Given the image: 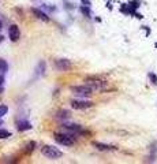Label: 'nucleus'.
Masks as SVG:
<instances>
[{"label":"nucleus","instance_id":"412c9836","mask_svg":"<svg viewBox=\"0 0 157 164\" xmlns=\"http://www.w3.org/2000/svg\"><path fill=\"white\" fill-rule=\"evenodd\" d=\"M3 40H4V37H3V36H2V34H0V43H2V41H3Z\"/></svg>","mask_w":157,"mask_h":164},{"label":"nucleus","instance_id":"4be33fe9","mask_svg":"<svg viewBox=\"0 0 157 164\" xmlns=\"http://www.w3.org/2000/svg\"><path fill=\"white\" fill-rule=\"evenodd\" d=\"M2 29H3V22L0 21V30H2Z\"/></svg>","mask_w":157,"mask_h":164},{"label":"nucleus","instance_id":"6ab92c4d","mask_svg":"<svg viewBox=\"0 0 157 164\" xmlns=\"http://www.w3.org/2000/svg\"><path fill=\"white\" fill-rule=\"evenodd\" d=\"M149 77H150V78H152V81H155V82H153V84H155V85H156V84H157V77H156V75H153V74H150V75H149Z\"/></svg>","mask_w":157,"mask_h":164},{"label":"nucleus","instance_id":"a211bd4d","mask_svg":"<svg viewBox=\"0 0 157 164\" xmlns=\"http://www.w3.org/2000/svg\"><path fill=\"white\" fill-rule=\"evenodd\" d=\"M4 75L0 74V94H2L3 92H4V88H3V85H4Z\"/></svg>","mask_w":157,"mask_h":164},{"label":"nucleus","instance_id":"5701e85b","mask_svg":"<svg viewBox=\"0 0 157 164\" xmlns=\"http://www.w3.org/2000/svg\"><path fill=\"white\" fill-rule=\"evenodd\" d=\"M2 123H3V122H2V121H0V126H2Z\"/></svg>","mask_w":157,"mask_h":164},{"label":"nucleus","instance_id":"ddd939ff","mask_svg":"<svg viewBox=\"0 0 157 164\" xmlns=\"http://www.w3.org/2000/svg\"><path fill=\"white\" fill-rule=\"evenodd\" d=\"M8 71V63L4 60V59H0V72L4 74V72Z\"/></svg>","mask_w":157,"mask_h":164},{"label":"nucleus","instance_id":"7ed1b4c3","mask_svg":"<svg viewBox=\"0 0 157 164\" xmlns=\"http://www.w3.org/2000/svg\"><path fill=\"white\" fill-rule=\"evenodd\" d=\"M86 82V85L89 88H92L93 90H104L107 86H108V84H107L105 81H101V80H97V78H86L85 80Z\"/></svg>","mask_w":157,"mask_h":164},{"label":"nucleus","instance_id":"423d86ee","mask_svg":"<svg viewBox=\"0 0 157 164\" xmlns=\"http://www.w3.org/2000/svg\"><path fill=\"white\" fill-rule=\"evenodd\" d=\"M71 107L74 109H87L90 107H93L92 101H85V100H73L71 101Z\"/></svg>","mask_w":157,"mask_h":164},{"label":"nucleus","instance_id":"dca6fc26","mask_svg":"<svg viewBox=\"0 0 157 164\" xmlns=\"http://www.w3.org/2000/svg\"><path fill=\"white\" fill-rule=\"evenodd\" d=\"M7 112H8L7 105H0V118H3L4 115H7Z\"/></svg>","mask_w":157,"mask_h":164},{"label":"nucleus","instance_id":"2eb2a0df","mask_svg":"<svg viewBox=\"0 0 157 164\" xmlns=\"http://www.w3.org/2000/svg\"><path fill=\"white\" fill-rule=\"evenodd\" d=\"M34 146H36V142H34V141H31V142H29V144L26 145V149H25V152H26V153H30V152H33Z\"/></svg>","mask_w":157,"mask_h":164},{"label":"nucleus","instance_id":"f3484780","mask_svg":"<svg viewBox=\"0 0 157 164\" xmlns=\"http://www.w3.org/2000/svg\"><path fill=\"white\" fill-rule=\"evenodd\" d=\"M37 71H38V74H44V71H45V62H40L38 63V68H37Z\"/></svg>","mask_w":157,"mask_h":164},{"label":"nucleus","instance_id":"9d476101","mask_svg":"<svg viewBox=\"0 0 157 164\" xmlns=\"http://www.w3.org/2000/svg\"><path fill=\"white\" fill-rule=\"evenodd\" d=\"M93 146L97 148L99 150H115L116 146H112V145H105V144H101V142H93Z\"/></svg>","mask_w":157,"mask_h":164},{"label":"nucleus","instance_id":"0eeeda50","mask_svg":"<svg viewBox=\"0 0 157 164\" xmlns=\"http://www.w3.org/2000/svg\"><path fill=\"white\" fill-rule=\"evenodd\" d=\"M55 67L59 71H68L71 70V62L67 60V59H58L55 62Z\"/></svg>","mask_w":157,"mask_h":164},{"label":"nucleus","instance_id":"aec40b11","mask_svg":"<svg viewBox=\"0 0 157 164\" xmlns=\"http://www.w3.org/2000/svg\"><path fill=\"white\" fill-rule=\"evenodd\" d=\"M81 10H82V12H83V14H86V15H89V10H87V8H85V7H82V8H81Z\"/></svg>","mask_w":157,"mask_h":164},{"label":"nucleus","instance_id":"f257e3e1","mask_svg":"<svg viewBox=\"0 0 157 164\" xmlns=\"http://www.w3.org/2000/svg\"><path fill=\"white\" fill-rule=\"evenodd\" d=\"M41 153L45 157H48V159H52V160L59 159V157L63 156L62 150H59L58 148H55V146H51V145H44V146L41 148Z\"/></svg>","mask_w":157,"mask_h":164},{"label":"nucleus","instance_id":"20e7f679","mask_svg":"<svg viewBox=\"0 0 157 164\" xmlns=\"http://www.w3.org/2000/svg\"><path fill=\"white\" fill-rule=\"evenodd\" d=\"M71 92L79 97H90L93 93V89L87 85H82V86H71Z\"/></svg>","mask_w":157,"mask_h":164},{"label":"nucleus","instance_id":"6e6552de","mask_svg":"<svg viewBox=\"0 0 157 164\" xmlns=\"http://www.w3.org/2000/svg\"><path fill=\"white\" fill-rule=\"evenodd\" d=\"M8 36H10V40L12 43H17V41L21 39L19 27H18L17 25H11V26L8 27Z\"/></svg>","mask_w":157,"mask_h":164},{"label":"nucleus","instance_id":"1a4fd4ad","mask_svg":"<svg viewBox=\"0 0 157 164\" xmlns=\"http://www.w3.org/2000/svg\"><path fill=\"white\" fill-rule=\"evenodd\" d=\"M31 12L36 15V18H38V19H41V21H44V22H48V21H49V17H48V15H46L44 11L38 10V8H31Z\"/></svg>","mask_w":157,"mask_h":164},{"label":"nucleus","instance_id":"9b49d317","mask_svg":"<svg viewBox=\"0 0 157 164\" xmlns=\"http://www.w3.org/2000/svg\"><path fill=\"white\" fill-rule=\"evenodd\" d=\"M17 129L19 131H26V130H30L31 129V125L27 121H21L17 123Z\"/></svg>","mask_w":157,"mask_h":164},{"label":"nucleus","instance_id":"39448f33","mask_svg":"<svg viewBox=\"0 0 157 164\" xmlns=\"http://www.w3.org/2000/svg\"><path fill=\"white\" fill-rule=\"evenodd\" d=\"M62 129H63V130H66V131H68V133L74 134V135L75 134H83L85 133V130L81 127L79 125H67V123H63Z\"/></svg>","mask_w":157,"mask_h":164},{"label":"nucleus","instance_id":"f03ea898","mask_svg":"<svg viewBox=\"0 0 157 164\" xmlns=\"http://www.w3.org/2000/svg\"><path fill=\"white\" fill-rule=\"evenodd\" d=\"M55 141L63 146H71L74 145V134H64V133H56L55 134Z\"/></svg>","mask_w":157,"mask_h":164},{"label":"nucleus","instance_id":"4468645a","mask_svg":"<svg viewBox=\"0 0 157 164\" xmlns=\"http://www.w3.org/2000/svg\"><path fill=\"white\" fill-rule=\"evenodd\" d=\"M11 133L8 130H3V129H0V138L2 140H6V138H10L11 137Z\"/></svg>","mask_w":157,"mask_h":164},{"label":"nucleus","instance_id":"f8f14e48","mask_svg":"<svg viewBox=\"0 0 157 164\" xmlns=\"http://www.w3.org/2000/svg\"><path fill=\"white\" fill-rule=\"evenodd\" d=\"M70 112L67 111V109H63V111H59L58 112V115H56V118L58 119H68L70 118Z\"/></svg>","mask_w":157,"mask_h":164}]
</instances>
